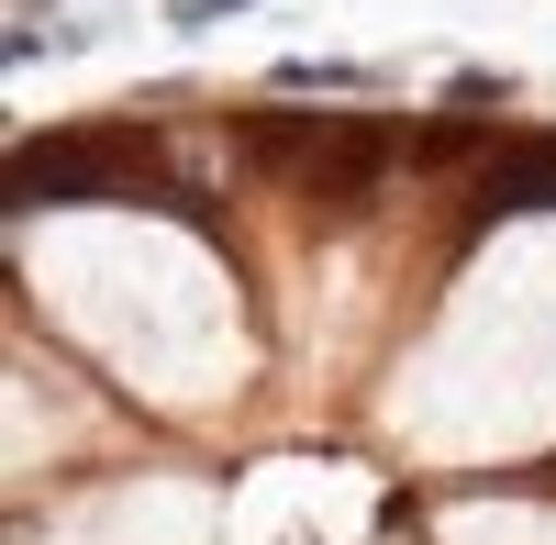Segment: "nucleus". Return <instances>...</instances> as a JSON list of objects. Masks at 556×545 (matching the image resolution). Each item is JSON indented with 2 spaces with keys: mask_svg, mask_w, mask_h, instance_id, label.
<instances>
[{
  "mask_svg": "<svg viewBox=\"0 0 556 545\" xmlns=\"http://www.w3.org/2000/svg\"><path fill=\"white\" fill-rule=\"evenodd\" d=\"M479 212H556V134H513L479 178Z\"/></svg>",
  "mask_w": 556,
  "mask_h": 545,
  "instance_id": "nucleus-1",
  "label": "nucleus"
},
{
  "mask_svg": "<svg viewBox=\"0 0 556 545\" xmlns=\"http://www.w3.org/2000/svg\"><path fill=\"white\" fill-rule=\"evenodd\" d=\"M223 12H245V0H190V23H223Z\"/></svg>",
  "mask_w": 556,
  "mask_h": 545,
  "instance_id": "nucleus-2",
  "label": "nucleus"
}]
</instances>
